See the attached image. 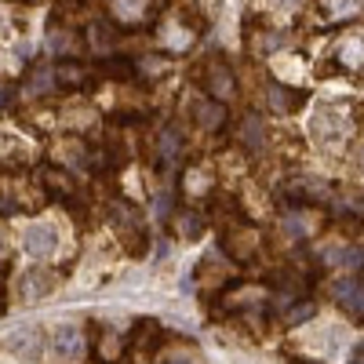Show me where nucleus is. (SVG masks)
Masks as SVG:
<instances>
[{
    "label": "nucleus",
    "mask_w": 364,
    "mask_h": 364,
    "mask_svg": "<svg viewBox=\"0 0 364 364\" xmlns=\"http://www.w3.org/2000/svg\"><path fill=\"white\" fill-rule=\"evenodd\" d=\"M324 8H328L331 18H346V15L360 11V0H324Z\"/></svg>",
    "instance_id": "nucleus-12"
},
{
    "label": "nucleus",
    "mask_w": 364,
    "mask_h": 364,
    "mask_svg": "<svg viewBox=\"0 0 364 364\" xmlns=\"http://www.w3.org/2000/svg\"><path fill=\"white\" fill-rule=\"evenodd\" d=\"M55 77H58V84H63V87H80V84H87V73H84V66H77V63L58 66Z\"/></svg>",
    "instance_id": "nucleus-10"
},
{
    "label": "nucleus",
    "mask_w": 364,
    "mask_h": 364,
    "mask_svg": "<svg viewBox=\"0 0 364 364\" xmlns=\"http://www.w3.org/2000/svg\"><path fill=\"white\" fill-rule=\"evenodd\" d=\"M8 353L22 357V360H41L44 353V336H41V328H18L15 336H8Z\"/></svg>",
    "instance_id": "nucleus-3"
},
{
    "label": "nucleus",
    "mask_w": 364,
    "mask_h": 364,
    "mask_svg": "<svg viewBox=\"0 0 364 364\" xmlns=\"http://www.w3.org/2000/svg\"><path fill=\"white\" fill-rule=\"evenodd\" d=\"M139 8H142V0H120V4H117V11H120V15H128V18H135Z\"/></svg>",
    "instance_id": "nucleus-15"
},
{
    "label": "nucleus",
    "mask_w": 364,
    "mask_h": 364,
    "mask_svg": "<svg viewBox=\"0 0 364 364\" xmlns=\"http://www.w3.org/2000/svg\"><path fill=\"white\" fill-rule=\"evenodd\" d=\"M336 299L343 302L346 310L353 314H364V277H346L336 284Z\"/></svg>",
    "instance_id": "nucleus-6"
},
{
    "label": "nucleus",
    "mask_w": 364,
    "mask_h": 364,
    "mask_svg": "<svg viewBox=\"0 0 364 364\" xmlns=\"http://www.w3.org/2000/svg\"><path fill=\"white\" fill-rule=\"evenodd\" d=\"M324 259H328V266L353 273V269H360V266H364V248H357V245H350V248H331Z\"/></svg>",
    "instance_id": "nucleus-8"
},
{
    "label": "nucleus",
    "mask_w": 364,
    "mask_h": 364,
    "mask_svg": "<svg viewBox=\"0 0 364 364\" xmlns=\"http://www.w3.org/2000/svg\"><path fill=\"white\" fill-rule=\"evenodd\" d=\"M51 48H55V51H73V37H70V33H66V37L55 33V37H51Z\"/></svg>",
    "instance_id": "nucleus-17"
},
{
    "label": "nucleus",
    "mask_w": 364,
    "mask_h": 364,
    "mask_svg": "<svg viewBox=\"0 0 364 364\" xmlns=\"http://www.w3.org/2000/svg\"><path fill=\"white\" fill-rule=\"evenodd\" d=\"M0 248H4V245H0Z\"/></svg>",
    "instance_id": "nucleus-21"
},
{
    "label": "nucleus",
    "mask_w": 364,
    "mask_h": 364,
    "mask_svg": "<svg viewBox=\"0 0 364 364\" xmlns=\"http://www.w3.org/2000/svg\"><path fill=\"white\" fill-rule=\"evenodd\" d=\"M269 106L277 113H291L302 106V91H291V87H281V84H269Z\"/></svg>",
    "instance_id": "nucleus-9"
},
{
    "label": "nucleus",
    "mask_w": 364,
    "mask_h": 364,
    "mask_svg": "<svg viewBox=\"0 0 364 364\" xmlns=\"http://www.w3.org/2000/svg\"><path fill=\"white\" fill-rule=\"evenodd\" d=\"M51 346H55V353L63 357V360L80 357V331H77L73 324H58V328L51 331Z\"/></svg>",
    "instance_id": "nucleus-5"
},
{
    "label": "nucleus",
    "mask_w": 364,
    "mask_h": 364,
    "mask_svg": "<svg viewBox=\"0 0 364 364\" xmlns=\"http://www.w3.org/2000/svg\"><path fill=\"white\" fill-rule=\"evenodd\" d=\"M22 248L33 255V259H48V255H55V248H58V230H55L51 223L29 226L26 237H22Z\"/></svg>",
    "instance_id": "nucleus-1"
},
{
    "label": "nucleus",
    "mask_w": 364,
    "mask_h": 364,
    "mask_svg": "<svg viewBox=\"0 0 364 364\" xmlns=\"http://www.w3.org/2000/svg\"><path fill=\"white\" fill-rule=\"evenodd\" d=\"M353 364H364V343L357 346V353H353Z\"/></svg>",
    "instance_id": "nucleus-19"
},
{
    "label": "nucleus",
    "mask_w": 364,
    "mask_h": 364,
    "mask_svg": "<svg viewBox=\"0 0 364 364\" xmlns=\"http://www.w3.org/2000/svg\"><path fill=\"white\" fill-rule=\"evenodd\" d=\"M91 48H99V51H109L113 44H117V33H113V29L106 26V22H99V26H91Z\"/></svg>",
    "instance_id": "nucleus-11"
},
{
    "label": "nucleus",
    "mask_w": 364,
    "mask_h": 364,
    "mask_svg": "<svg viewBox=\"0 0 364 364\" xmlns=\"http://www.w3.org/2000/svg\"><path fill=\"white\" fill-rule=\"evenodd\" d=\"M306 317H314V302H302V306H291V314H288V321H291V324L306 321Z\"/></svg>",
    "instance_id": "nucleus-14"
},
{
    "label": "nucleus",
    "mask_w": 364,
    "mask_h": 364,
    "mask_svg": "<svg viewBox=\"0 0 364 364\" xmlns=\"http://www.w3.org/2000/svg\"><path fill=\"white\" fill-rule=\"evenodd\" d=\"M346 113L339 109V106H331V109H321L317 113V120H314V135L324 142V146H336L343 135H346Z\"/></svg>",
    "instance_id": "nucleus-2"
},
{
    "label": "nucleus",
    "mask_w": 364,
    "mask_h": 364,
    "mask_svg": "<svg viewBox=\"0 0 364 364\" xmlns=\"http://www.w3.org/2000/svg\"><path fill=\"white\" fill-rule=\"evenodd\" d=\"M193 120L200 128H223V120H226V109H223V102H211V99H197L193 102Z\"/></svg>",
    "instance_id": "nucleus-7"
},
{
    "label": "nucleus",
    "mask_w": 364,
    "mask_h": 364,
    "mask_svg": "<svg viewBox=\"0 0 364 364\" xmlns=\"http://www.w3.org/2000/svg\"><path fill=\"white\" fill-rule=\"evenodd\" d=\"M51 288H55V277H51L48 269H29V273H22V284H18V291H22L26 302L44 299Z\"/></svg>",
    "instance_id": "nucleus-4"
},
{
    "label": "nucleus",
    "mask_w": 364,
    "mask_h": 364,
    "mask_svg": "<svg viewBox=\"0 0 364 364\" xmlns=\"http://www.w3.org/2000/svg\"><path fill=\"white\" fill-rule=\"evenodd\" d=\"M161 364H200V357H193V353H171Z\"/></svg>",
    "instance_id": "nucleus-16"
},
{
    "label": "nucleus",
    "mask_w": 364,
    "mask_h": 364,
    "mask_svg": "<svg viewBox=\"0 0 364 364\" xmlns=\"http://www.w3.org/2000/svg\"><path fill=\"white\" fill-rule=\"evenodd\" d=\"M357 168H360V175H364V142L357 146Z\"/></svg>",
    "instance_id": "nucleus-18"
},
{
    "label": "nucleus",
    "mask_w": 364,
    "mask_h": 364,
    "mask_svg": "<svg viewBox=\"0 0 364 364\" xmlns=\"http://www.w3.org/2000/svg\"><path fill=\"white\" fill-rule=\"evenodd\" d=\"M178 226H182V233H186V237H197V233L204 230V223H200V215H197V211H182Z\"/></svg>",
    "instance_id": "nucleus-13"
},
{
    "label": "nucleus",
    "mask_w": 364,
    "mask_h": 364,
    "mask_svg": "<svg viewBox=\"0 0 364 364\" xmlns=\"http://www.w3.org/2000/svg\"><path fill=\"white\" fill-rule=\"evenodd\" d=\"M273 4H284L288 8V4H295V0H273Z\"/></svg>",
    "instance_id": "nucleus-20"
}]
</instances>
